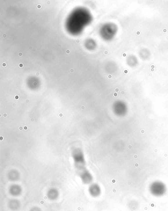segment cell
Instances as JSON below:
<instances>
[{"label": "cell", "instance_id": "cell-1", "mask_svg": "<svg viewBox=\"0 0 168 211\" xmlns=\"http://www.w3.org/2000/svg\"><path fill=\"white\" fill-rule=\"evenodd\" d=\"M127 63L130 67H135L137 66L138 63V60L137 59V57H136L134 55H130L127 57Z\"/></svg>", "mask_w": 168, "mask_h": 211}, {"label": "cell", "instance_id": "cell-2", "mask_svg": "<svg viewBox=\"0 0 168 211\" xmlns=\"http://www.w3.org/2000/svg\"><path fill=\"white\" fill-rule=\"evenodd\" d=\"M150 55V52L147 48H143L139 52V56L142 59H147L149 57Z\"/></svg>", "mask_w": 168, "mask_h": 211}, {"label": "cell", "instance_id": "cell-3", "mask_svg": "<svg viewBox=\"0 0 168 211\" xmlns=\"http://www.w3.org/2000/svg\"><path fill=\"white\" fill-rule=\"evenodd\" d=\"M58 196V192L55 190H51L50 191L49 193H48V198L51 200H54L56 199Z\"/></svg>", "mask_w": 168, "mask_h": 211}, {"label": "cell", "instance_id": "cell-4", "mask_svg": "<svg viewBox=\"0 0 168 211\" xmlns=\"http://www.w3.org/2000/svg\"><path fill=\"white\" fill-rule=\"evenodd\" d=\"M89 192L92 196L95 197L99 195L100 192H99V189L98 188H96L95 186H92L90 188Z\"/></svg>", "mask_w": 168, "mask_h": 211}, {"label": "cell", "instance_id": "cell-5", "mask_svg": "<svg viewBox=\"0 0 168 211\" xmlns=\"http://www.w3.org/2000/svg\"><path fill=\"white\" fill-rule=\"evenodd\" d=\"M31 211H41V210H40V209H39L37 207H35V208L32 209Z\"/></svg>", "mask_w": 168, "mask_h": 211}, {"label": "cell", "instance_id": "cell-6", "mask_svg": "<svg viewBox=\"0 0 168 211\" xmlns=\"http://www.w3.org/2000/svg\"><path fill=\"white\" fill-rule=\"evenodd\" d=\"M18 56H22V52L19 53H18Z\"/></svg>", "mask_w": 168, "mask_h": 211}, {"label": "cell", "instance_id": "cell-7", "mask_svg": "<svg viewBox=\"0 0 168 211\" xmlns=\"http://www.w3.org/2000/svg\"><path fill=\"white\" fill-rule=\"evenodd\" d=\"M37 8H41V5H38L37 6Z\"/></svg>", "mask_w": 168, "mask_h": 211}, {"label": "cell", "instance_id": "cell-8", "mask_svg": "<svg viewBox=\"0 0 168 211\" xmlns=\"http://www.w3.org/2000/svg\"><path fill=\"white\" fill-rule=\"evenodd\" d=\"M74 72V70L73 69H71L70 70V72H71V73H73Z\"/></svg>", "mask_w": 168, "mask_h": 211}, {"label": "cell", "instance_id": "cell-9", "mask_svg": "<svg viewBox=\"0 0 168 211\" xmlns=\"http://www.w3.org/2000/svg\"><path fill=\"white\" fill-rule=\"evenodd\" d=\"M2 65H3V67H6V64L5 63H3V64H2Z\"/></svg>", "mask_w": 168, "mask_h": 211}, {"label": "cell", "instance_id": "cell-10", "mask_svg": "<svg viewBox=\"0 0 168 211\" xmlns=\"http://www.w3.org/2000/svg\"><path fill=\"white\" fill-rule=\"evenodd\" d=\"M23 66V64H22V63H20V64H19V67H22Z\"/></svg>", "mask_w": 168, "mask_h": 211}, {"label": "cell", "instance_id": "cell-11", "mask_svg": "<svg viewBox=\"0 0 168 211\" xmlns=\"http://www.w3.org/2000/svg\"><path fill=\"white\" fill-rule=\"evenodd\" d=\"M66 52H67V53H70V50H67V51H66Z\"/></svg>", "mask_w": 168, "mask_h": 211}, {"label": "cell", "instance_id": "cell-12", "mask_svg": "<svg viewBox=\"0 0 168 211\" xmlns=\"http://www.w3.org/2000/svg\"><path fill=\"white\" fill-rule=\"evenodd\" d=\"M79 41H79V40H76V42L77 43H79Z\"/></svg>", "mask_w": 168, "mask_h": 211}, {"label": "cell", "instance_id": "cell-13", "mask_svg": "<svg viewBox=\"0 0 168 211\" xmlns=\"http://www.w3.org/2000/svg\"><path fill=\"white\" fill-rule=\"evenodd\" d=\"M36 75H37V76H39V73H36Z\"/></svg>", "mask_w": 168, "mask_h": 211}, {"label": "cell", "instance_id": "cell-14", "mask_svg": "<svg viewBox=\"0 0 168 211\" xmlns=\"http://www.w3.org/2000/svg\"><path fill=\"white\" fill-rule=\"evenodd\" d=\"M26 103H28L29 102V100H26Z\"/></svg>", "mask_w": 168, "mask_h": 211}, {"label": "cell", "instance_id": "cell-15", "mask_svg": "<svg viewBox=\"0 0 168 211\" xmlns=\"http://www.w3.org/2000/svg\"><path fill=\"white\" fill-rule=\"evenodd\" d=\"M84 107H82V109H84Z\"/></svg>", "mask_w": 168, "mask_h": 211}]
</instances>
